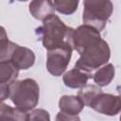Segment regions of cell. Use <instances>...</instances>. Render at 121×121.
Segmentation results:
<instances>
[{
	"instance_id": "obj_5",
	"label": "cell",
	"mask_w": 121,
	"mask_h": 121,
	"mask_svg": "<svg viewBox=\"0 0 121 121\" xmlns=\"http://www.w3.org/2000/svg\"><path fill=\"white\" fill-rule=\"evenodd\" d=\"M72 50L68 48H55L47 51L46 68L48 72L55 76H60L67 68L72 56Z\"/></svg>"
},
{
	"instance_id": "obj_17",
	"label": "cell",
	"mask_w": 121,
	"mask_h": 121,
	"mask_svg": "<svg viewBox=\"0 0 121 121\" xmlns=\"http://www.w3.org/2000/svg\"><path fill=\"white\" fill-rule=\"evenodd\" d=\"M26 121H50V115L43 109H36L27 114Z\"/></svg>"
},
{
	"instance_id": "obj_9",
	"label": "cell",
	"mask_w": 121,
	"mask_h": 121,
	"mask_svg": "<svg viewBox=\"0 0 121 121\" xmlns=\"http://www.w3.org/2000/svg\"><path fill=\"white\" fill-rule=\"evenodd\" d=\"M55 8L52 1H32L29 4V11L31 15L38 20L45 21L46 19L54 16Z\"/></svg>"
},
{
	"instance_id": "obj_11",
	"label": "cell",
	"mask_w": 121,
	"mask_h": 121,
	"mask_svg": "<svg viewBox=\"0 0 121 121\" xmlns=\"http://www.w3.org/2000/svg\"><path fill=\"white\" fill-rule=\"evenodd\" d=\"M93 78L92 75H89L76 67L66 72L63 76V82L67 87L70 88H82L86 85L87 81Z\"/></svg>"
},
{
	"instance_id": "obj_3",
	"label": "cell",
	"mask_w": 121,
	"mask_h": 121,
	"mask_svg": "<svg viewBox=\"0 0 121 121\" xmlns=\"http://www.w3.org/2000/svg\"><path fill=\"white\" fill-rule=\"evenodd\" d=\"M40 96L38 83L32 78L15 81L9 86V98L13 104L24 112L34 109Z\"/></svg>"
},
{
	"instance_id": "obj_16",
	"label": "cell",
	"mask_w": 121,
	"mask_h": 121,
	"mask_svg": "<svg viewBox=\"0 0 121 121\" xmlns=\"http://www.w3.org/2000/svg\"><path fill=\"white\" fill-rule=\"evenodd\" d=\"M57 11L62 14H72L78 9V1L75 0H56L52 1Z\"/></svg>"
},
{
	"instance_id": "obj_1",
	"label": "cell",
	"mask_w": 121,
	"mask_h": 121,
	"mask_svg": "<svg viewBox=\"0 0 121 121\" xmlns=\"http://www.w3.org/2000/svg\"><path fill=\"white\" fill-rule=\"evenodd\" d=\"M74 32L75 29L67 26L57 15L43 21V26L35 31L47 51L55 48H68L73 51L75 49Z\"/></svg>"
},
{
	"instance_id": "obj_19",
	"label": "cell",
	"mask_w": 121,
	"mask_h": 121,
	"mask_svg": "<svg viewBox=\"0 0 121 121\" xmlns=\"http://www.w3.org/2000/svg\"><path fill=\"white\" fill-rule=\"evenodd\" d=\"M119 94H120V95H119V96H121V91H119Z\"/></svg>"
},
{
	"instance_id": "obj_2",
	"label": "cell",
	"mask_w": 121,
	"mask_h": 121,
	"mask_svg": "<svg viewBox=\"0 0 121 121\" xmlns=\"http://www.w3.org/2000/svg\"><path fill=\"white\" fill-rule=\"evenodd\" d=\"M79 59L75 64V67L94 76V71L102 67L109 60L111 50L103 39L86 46L79 53Z\"/></svg>"
},
{
	"instance_id": "obj_18",
	"label": "cell",
	"mask_w": 121,
	"mask_h": 121,
	"mask_svg": "<svg viewBox=\"0 0 121 121\" xmlns=\"http://www.w3.org/2000/svg\"><path fill=\"white\" fill-rule=\"evenodd\" d=\"M55 121H80V119L78 115H69V114L60 112L57 114Z\"/></svg>"
},
{
	"instance_id": "obj_15",
	"label": "cell",
	"mask_w": 121,
	"mask_h": 121,
	"mask_svg": "<svg viewBox=\"0 0 121 121\" xmlns=\"http://www.w3.org/2000/svg\"><path fill=\"white\" fill-rule=\"evenodd\" d=\"M102 93V90L95 85H85L84 87L80 88L78 93V96L83 101V103L90 107L92 102L95 99V97Z\"/></svg>"
},
{
	"instance_id": "obj_7",
	"label": "cell",
	"mask_w": 121,
	"mask_h": 121,
	"mask_svg": "<svg viewBox=\"0 0 121 121\" xmlns=\"http://www.w3.org/2000/svg\"><path fill=\"white\" fill-rule=\"evenodd\" d=\"M100 39L102 38L98 30H96L95 28L90 26L82 25L78 26L77 29H75V32H74L75 49L79 53L83 48L99 41Z\"/></svg>"
},
{
	"instance_id": "obj_6",
	"label": "cell",
	"mask_w": 121,
	"mask_h": 121,
	"mask_svg": "<svg viewBox=\"0 0 121 121\" xmlns=\"http://www.w3.org/2000/svg\"><path fill=\"white\" fill-rule=\"evenodd\" d=\"M90 108L101 114L109 116L116 115L121 112V96L102 92L92 102Z\"/></svg>"
},
{
	"instance_id": "obj_14",
	"label": "cell",
	"mask_w": 121,
	"mask_h": 121,
	"mask_svg": "<svg viewBox=\"0 0 121 121\" xmlns=\"http://www.w3.org/2000/svg\"><path fill=\"white\" fill-rule=\"evenodd\" d=\"M115 74L114 66L112 63H108L100 67L95 73H94V81L100 87L107 86L113 79Z\"/></svg>"
},
{
	"instance_id": "obj_12",
	"label": "cell",
	"mask_w": 121,
	"mask_h": 121,
	"mask_svg": "<svg viewBox=\"0 0 121 121\" xmlns=\"http://www.w3.org/2000/svg\"><path fill=\"white\" fill-rule=\"evenodd\" d=\"M19 69L9 60L0 61V85L10 86L15 82Z\"/></svg>"
},
{
	"instance_id": "obj_10",
	"label": "cell",
	"mask_w": 121,
	"mask_h": 121,
	"mask_svg": "<svg viewBox=\"0 0 121 121\" xmlns=\"http://www.w3.org/2000/svg\"><path fill=\"white\" fill-rule=\"evenodd\" d=\"M85 104L77 95H63L59 100V108L61 112L69 115H78L84 108Z\"/></svg>"
},
{
	"instance_id": "obj_13",
	"label": "cell",
	"mask_w": 121,
	"mask_h": 121,
	"mask_svg": "<svg viewBox=\"0 0 121 121\" xmlns=\"http://www.w3.org/2000/svg\"><path fill=\"white\" fill-rule=\"evenodd\" d=\"M27 113L19 108H13L2 103L0 107V121H26Z\"/></svg>"
},
{
	"instance_id": "obj_4",
	"label": "cell",
	"mask_w": 121,
	"mask_h": 121,
	"mask_svg": "<svg viewBox=\"0 0 121 121\" xmlns=\"http://www.w3.org/2000/svg\"><path fill=\"white\" fill-rule=\"evenodd\" d=\"M83 5L84 25L101 31L112 12V3L109 0H86Z\"/></svg>"
},
{
	"instance_id": "obj_20",
	"label": "cell",
	"mask_w": 121,
	"mask_h": 121,
	"mask_svg": "<svg viewBox=\"0 0 121 121\" xmlns=\"http://www.w3.org/2000/svg\"><path fill=\"white\" fill-rule=\"evenodd\" d=\"M120 121H121V116H120Z\"/></svg>"
},
{
	"instance_id": "obj_8",
	"label": "cell",
	"mask_w": 121,
	"mask_h": 121,
	"mask_svg": "<svg viewBox=\"0 0 121 121\" xmlns=\"http://www.w3.org/2000/svg\"><path fill=\"white\" fill-rule=\"evenodd\" d=\"M9 60L11 61L19 70H26L34 64L35 55L33 51L29 48L23 47L17 44L13 52L11 53Z\"/></svg>"
}]
</instances>
